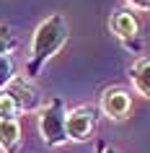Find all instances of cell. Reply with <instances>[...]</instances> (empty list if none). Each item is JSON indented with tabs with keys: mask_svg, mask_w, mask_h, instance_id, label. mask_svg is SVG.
Returning a JSON list of instances; mask_svg holds the SVG:
<instances>
[{
	"mask_svg": "<svg viewBox=\"0 0 150 153\" xmlns=\"http://www.w3.org/2000/svg\"><path fill=\"white\" fill-rule=\"evenodd\" d=\"M21 145V125L18 120H0V148L5 153H16Z\"/></svg>",
	"mask_w": 150,
	"mask_h": 153,
	"instance_id": "ba28073f",
	"label": "cell"
},
{
	"mask_svg": "<svg viewBox=\"0 0 150 153\" xmlns=\"http://www.w3.org/2000/svg\"><path fill=\"white\" fill-rule=\"evenodd\" d=\"M129 109H132V96H129V91L119 88V86L103 91L101 112L106 114V117H111V120H124L127 114H129Z\"/></svg>",
	"mask_w": 150,
	"mask_h": 153,
	"instance_id": "8992f818",
	"label": "cell"
},
{
	"mask_svg": "<svg viewBox=\"0 0 150 153\" xmlns=\"http://www.w3.org/2000/svg\"><path fill=\"white\" fill-rule=\"evenodd\" d=\"M67 21H65L62 13H52L36 26L31 39V55H29V62H26V78L31 81L41 73V68L47 65V60L60 52L67 42Z\"/></svg>",
	"mask_w": 150,
	"mask_h": 153,
	"instance_id": "6da1fadb",
	"label": "cell"
},
{
	"mask_svg": "<svg viewBox=\"0 0 150 153\" xmlns=\"http://www.w3.org/2000/svg\"><path fill=\"white\" fill-rule=\"evenodd\" d=\"M96 122H98V112L93 106H78L67 112V137L70 140H88L96 130Z\"/></svg>",
	"mask_w": 150,
	"mask_h": 153,
	"instance_id": "3957f363",
	"label": "cell"
},
{
	"mask_svg": "<svg viewBox=\"0 0 150 153\" xmlns=\"http://www.w3.org/2000/svg\"><path fill=\"white\" fill-rule=\"evenodd\" d=\"M109 29H111V34L119 36L132 52H140V39H137L140 24H137V18H134L129 10H117V13L111 16V21H109Z\"/></svg>",
	"mask_w": 150,
	"mask_h": 153,
	"instance_id": "277c9868",
	"label": "cell"
},
{
	"mask_svg": "<svg viewBox=\"0 0 150 153\" xmlns=\"http://www.w3.org/2000/svg\"><path fill=\"white\" fill-rule=\"evenodd\" d=\"M129 78H132V86L140 96L150 99V57H140L134 60V65L129 68Z\"/></svg>",
	"mask_w": 150,
	"mask_h": 153,
	"instance_id": "52a82bcc",
	"label": "cell"
},
{
	"mask_svg": "<svg viewBox=\"0 0 150 153\" xmlns=\"http://www.w3.org/2000/svg\"><path fill=\"white\" fill-rule=\"evenodd\" d=\"M16 47H18V39L10 36L8 26H0V55H10Z\"/></svg>",
	"mask_w": 150,
	"mask_h": 153,
	"instance_id": "8fae6325",
	"label": "cell"
},
{
	"mask_svg": "<svg viewBox=\"0 0 150 153\" xmlns=\"http://www.w3.org/2000/svg\"><path fill=\"white\" fill-rule=\"evenodd\" d=\"M39 132L47 145H65L67 137V112H65L62 99H52L44 109L39 112Z\"/></svg>",
	"mask_w": 150,
	"mask_h": 153,
	"instance_id": "7a4b0ae2",
	"label": "cell"
},
{
	"mask_svg": "<svg viewBox=\"0 0 150 153\" xmlns=\"http://www.w3.org/2000/svg\"><path fill=\"white\" fill-rule=\"evenodd\" d=\"M18 114L21 112H18V106L13 104V99L3 91V94H0V120H16Z\"/></svg>",
	"mask_w": 150,
	"mask_h": 153,
	"instance_id": "30bf717a",
	"label": "cell"
},
{
	"mask_svg": "<svg viewBox=\"0 0 150 153\" xmlns=\"http://www.w3.org/2000/svg\"><path fill=\"white\" fill-rule=\"evenodd\" d=\"M16 78L18 75H16V62H13V57L10 55H0V94L8 88Z\"/></svg>",
	"mask_w": 150,
	"mask_h": 153,
	"instance_id": "9c48e42d",
	"label": "cell"
},
{
	"mask_svg": "<svg viewBox=\"0 0 150 153\" xmlns=\"http://www.w3.org/2000/svg\"><path fill=\"white\" fill-rule=\"evenodd\" d=\"M5 94L13 99V104L18 106V112H36L39 104H41L39 91L34 88V83L29 81V78H16V81L5 88Z\"/></svg>",
	"mask_w": 150,
	"mask_h": 153,
	"instance_id": "5b68a950",
	"label": "cell"
},
{
	"mask_svg": "<svg viewBox=\"0 0 150 153\" xmlns=\"http://www.w3.org/2000/svg\"><path fill=\"white\" fill-rule=\"evenodd\" d=\"M132 8H137V10H148L150 13V0H127Z\"/></svg>",
	"mask_w": 150,
	"mask_h": 153,
	"instance_id": "7c38bea8",
	"label": "cell"
},
{
	"mask_svg": "<svg viewBox=\"0 0 150 153\" xmlns=\"http://www.w3.org/2000/svg\"><path fill=\"white\" fill-rule=\"evenodd\" d=\"M96 153H117V151H111L109 145H106V143H103V140H101V143L96 145Z\"/></svg>",
	"mask_w": 150,
	"mask_h": 153,
	"instance_id": "4fadbf2b",
	"label": "cell"
}]
</instances>
